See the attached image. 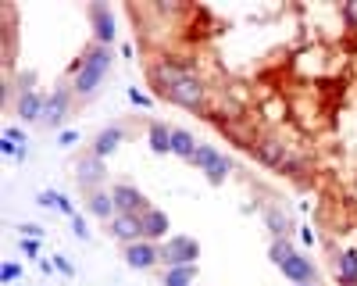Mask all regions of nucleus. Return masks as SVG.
Returning a JSON list of instances; mask_svg holds the SVG:
<instances>
[{
  "mask_svg": "<svg viewBox=\"0 0 357 286\" xmlns=\"http://www.w3.org/2000/svg\"><path fill=\"white\" fill-rule=\"evenodd\" d=\"M107 72H111V47L89 43L82 50V57L72 65V93L75 97H93Z\"/></svg>",
  "mask_w": 357,
  "mask_h": 286,
  "instance_id": "f257e3e1",
  "label": "nucleus"
},
{
  "mask_svg": "<svg viewBox=\"0 0 357 286\" xmlns=\"http://www.w3.org/2000/svg\"><path fill=\"white\" fill-rule=\"evenodd\" d=\"M158 97H168L172 104L186 107V111H204V107H207V86L190 72V75H183L175 86H168V90H165V93H158Z\"/></svg>",
  "mask_w": 357,
  "mask_h": 286,
  "instance_id": "f03ea898",
  "label": "nucleus"
},
{
  "mask_svg": "<svg viewBox=\"0 0 357 286\" xmlns=\"http://www.w3.org/2000/svg\"><path fill=\"white\" fill-rule=\"evenodd\" d=\"M190 165H193V168H200V172H204V179L211 183V186H222V183L229 179V168H232V165H229V158H222V154L211 147V143H200Z\"/></svg>",
  "mask_w": 357,
  "mask_h": 286,
  "instance_id": "7ed1b4c3",
  "label": "nucleus"
},
{
  "mask_svg": "<svg viewBox=\"0 0 357 286\" xmlns=\"http://www.w3.org/2000/svg\"><path fill=\"white\" fill-rule=\"evenodd\" d=\"M200 257V243L193 236H168L161 243V265L165 269H178V265H197Z\"/></svg>",
  "mask_w": 357,
  "mask_h": 286,
  "instance_id": "20e7f679",
  "label": "nucleus"
},
{
  "mask_svg": "<svg viewBox=\"0 0 357 286\" xmlns=\"http://www.w3.org/2000/svg\"><path fill=\"white\" fill-rule=\"evenodd\" d=\"M254 158H257L261 165H268V168L282 172L293 154H289V147H286L279 136H257V140H254Z\"/></svg>",
  "mask_w": 357,
  "mask_h": 286,
  "instance_id": "39448f33",
  "label": "nucleus"
},
{
  "mask_svg": "<svg viewBox=\"0 0 357 286\" xmlns=\"http://www.w3.org/2000/svg\"><path fill=\"white\" fill-rule=\"evenodd\" d=\"M111 197H114L118 215H136V218H143L146 211H151V200L143 197V190H136V186H129V183L111 186Z\"/></svg>",
  "mask_w": 357,
  "mask_h": 286,
  "instance_id": "423d86ee",
  "label": "nucleus"
},
{
  "mask_svg": "<svg viewBox=\"0 0 357 286\" xmlns=\"http://www.w3.org/2000/svg\"><path fill=\"white\" fill-rule=\"evenodd\" d=\"M122 254H126V265L136 269V272H146V269H158L161 265V247L151 243V240L129 243V247H122Z\"/></svg>",
  "mask_w": 357,
  "mask_h": 286,
  "instance_id": "0eeeda50",
  "label": "nucleus"
},
{
  "mask_svg": "<svg viewBox=\"0 0 357 286\" xmlns=\"http://www.w3.org/2000/svg\"><path fill=\"white\" fill-rule=\"evenodd\" d=\"M68 104H72V93H68V90H54V93L47 97V107H43L40 126H43V129H61L65 119H68Z\"/></svg>",
  "mask_w": 357,
  "mask_h": 286,
  "instance_id": "6e6552de",
  "label": "nucleus"
},
{
  "mask_svg": "<svg viewBox=\"0 0 357 286\" xmlns=\"http://www.w3.org/2000/svg\"><path fill=\"white\" fill-rule=\"evenodd\" d=\"M43 107H47V97L36 93L33 86H22L18 90V100H15V114L22 122H40L43 119Z\"/></svg>",
  "mask_w": 357,
  "mask_h": 286,
  "instance_id": "1a4fd4ad",
  "label": "nucleus"
},
{
  "mask_svg": "<svg viewBox=\"0 0 357 286\" xmlns=\"http://www.w3.org/2000/svg\"><path fill=\"white\" fill-rule=\"evenodd\" d=\"M107 233L122 243V247H129V243H139V240H143V222H139L136 215H114V218L107 222Z\"/></svg>",
  "mask_w": 357,
  "mask_h": 286,
  "instance_id": "9d476101",
  "label": "nucleus"
},
{
  "mask_svg": "<svg viewBox=\"0 0 357 286\" xmlns=\"http://www.w3.org/2000/svg\"><path fill=\"white\" fill-rule=\"evenodd\" d=\"M75 179H79V186H82L86 193L100 190V183H104V158H97V154H86V158L75 165Z\"/></svg>",
  "mask_w": 357,
  "mask_h": 286,
  "instance_id": "9b49d317",
  "label": "nucleus"
},
{
  "mask_svg": "<svg viewBox=\"0 0 357 286\" xmlns=\"http://www.w3.org/2000/svg\"><path fill=\"white\" fill-rule=\"evenodd\" d=\"M89 22H93V43H100V47H111L114 43V18H111V11L104 8V4H89Z\"/></svg>",
  "mask_w": 357,
  "mask_h": 286,
  "instance_id": "f8f14e48",
  "label": "nucleus"
},
{
  "mask_svg": "<svg viewBox=\"0 0 357 286\" xmlns=\"http://www.w3.org/2000/svg\"><path fill=\"white\" fill-rule=\"evenodd\" d=\"M279 272H282L293 286H296V283H318V269H314L311 257H304V254H293Z\"/></svg>",
  "mask_w": 357,
  "mask_h": 286,
  "instance_id": "ddd939ff",
  "label": "nucleus"
},
{
  "mask_svg": "<svg viewBox=\"0 0 357 286\" xmlns=\"http://www.w3.org/2000/svg\"><path fill=\"white\" fill-rule=\"evenodd\" d=\"M143 240H151V243H165L168 240V229H172V222H168V215L165 211H158V208H151V211H146L143 218Z\"/></svg>",
  "mask_w": 357,
  "mask_h": 286,
  "instance_id": "4468645a",
  "label": "nucleus"
},
{
  "mask_svg": "<svg viewBox=\"0 0 357 286\" xmlns=\"http://www.w3.org/2000/svg\"><path fill=\"white\" fill-rule=\"evenodd\" d=\"M122 140H126V129H122V126H107V129H100V133L93 136V151H89V154L107 158V154H114L118 147H122Z\"/></svg>",
  "mask_w": 357,
  "mask_h": 286,
  "instance_id": "2eb2a0df",
  "label": "nucleus"
},
{
  "mask_svg": "<svg viewBox=\"0 0 357 286\" xmlns=\"http://www.w3.org/2000/svg\"><path fill=\"white\" fill-rule=\"evenodd\" d=\"M86 208H89V215H97L100 222H111V218L118 215L111 190H93V193H86Z\"/></svg>",
  "mask_w": 357,
  "mask_h": 286,
  "instance_id": "dca6fc26",
  "label": "nucleus"
},
{
  "mask_svg": "<svg viewBox=\"0 0 357 286\" xmlns=\"http://www.w3.org/2000/svg\"><path fill=\"white\" fill-rule=\"evenodd\" d=\"M36 204H40V208H54V211H61V215H68V218L79 215L72 200H68L65 193H57V190H40V193H36Z\"/></svg>",
  "mask_w": 357,
  "mask_h": 286,
  "instance_id": "f3484780",
  "label": "nucleus"
},
{
  "mask_svg": "<svg viewBox=\"0 0 357 286\" xmlns=\"http://www.w3.org/2000/svg\"><path fill=\"white\" fill-rule=\"evenodd\" d=\"M197 147H200V143L193 140V133H186V129H172V154H175V158L193 161Z\"/></svg>",
  "mask_w": 357,
  "mask_h": 286,
  "instance_id": "a211bd4d",
  "label": "nucleus"
},
{
  "mask_svg": "<svg viewBox=\"0 0 357 286\" xmlns=\"http://www.w3.org/2000/svg\"><path fill=\"white\" fill-rule=\"evenodd\" d=\"M146 140H151V151L154 154H172V129L165 122H151L146 129Z\"/></svg>",
  "mask_w": 357,
  "mask_h": 286,
  "instance_id": "6ab92c4d",
  "label": "nucleus"
},
{
  "mask_svg": "<svg viewBox=\"0 0 357 286\" xmlns=\"http://www.w3.org/2000/svg\"><path fill=\"white\" fill-rule=\"evenodd\" d=\"M336 279L340 283H357V250H340L336 254Z\"/></svg>",
  "mask_w": 357,
  "mask_h": 286,
  "instance_id": "aec40b11",
  "label": "nucleus"
},
{
  "mask_svg": "<svg viewBox=\"0 0 357 286\" xmlns=\"http://www.w3.org/2000/svg\"><path fill=\"white\" fill-rule=\"evenodd\" d=\"M197 283V265H178V269H165L161 286H193Z\"/></svg>",
  "mask_w": 357,
  "mask_h": 286,
  "instance_id": "412c9836",
  "label": "nucleus"
},
{
  "mask_svg": "<svg viewBox=\"0 0 357 286\" xmlns=\"http://www.w3.org/2000/svg\"><path fill=\"white\" fill-rule=\"evenodd\" d=\"M293 254H296V250H293V243H289L286 236H282V240H272V247H268V257H272V265H275V269H282Z\"/></svg>",
  "mask_w": 357,
  "mask_h": 286,
  "instance_id": "4be33fe9",
  "label": "nucleus"
},
{
  "mask_svg": "<svg viewBox=\"0 0 357 286\" xmlns=\"http://www.w3.org/2000/svg\"><path fill=\"white\" fill-rule=\"evenodd\" d=\"M264 222H268V229H272L275 240H282V236L289 233V222H286V215H279V211H264Z\"/></svg>",
  "mask_w": 357,
  "mask_h": 286,
  "instance_id": "5701e85b",
  "label": "nucleus"
},
{
  "mask_svg": "<svg viewBox=\"0 0 357 286\" xmlns=\"http://www.w3.org/2000/svg\"><path fill=\"white\" fill-rule=\"evenodd\" d=\"M22 279V265L18 262H4V269H0V283H15Z\"/></svg>",
  "mask_w": 357,
  "mask_h": 286,
  "instance_id": "b1692460",
  "label": "nucleus"
},
{
  "mask_svg": "<svg viewBox=\"0 0 357 286\" xmlns=\"http://www.w3.org/2000/svg\"><path fill=\"white\" fill-rule=\"evenodd\" d=\"M43 233H47V229L36 225V222H22V225H18V236H29V240H40Z\"/></svg>",
  "mask_w": 357,
  "mask_h": 286,
  "instance_id": "393cba45",
  "label": "nucleus"
},
{
  "mask_svg": "<svg viewBox=\"0 0 357 286\" xmlns=\"http://www.w3.org/2000/svg\"><path fill=\"white\" fill-rule=\"evenodd\" d=\"M340 15H343V22H347L350 29H357V0H347V4L340 8Z\"/></svg>",
  "mask_w": 357,
  "mask_h": 286,
  "instance_id": "a878e982",
  "label": "nucleus"
},
{
  "mask_svg": "<svg viewBox=\"0 0 357 286\" xmlns=\"http://www.w3.org/2000/svg\"><path fill=\"white\" fill-rule=\"evenodd\" d=\"M75 143H79V133L75 129H61V133H57V147H75Z\"/></svg>",
  "mask_w": 357,
  "mask_h": 286,
  "instance_id": "bb28decb",
  "label": "nucleus"
},
{
  "mask_svg": "<svg viewBox=\"0 0 357 286\" xmlns=\"http://www.w3.org/2000/svg\"><path fill=\"white\" fill-rule=\"evenodd\" d=\"M129 100H132L136 107H151V104H154V97H151V93H143V90H136V86L129 90Z\"/></svg>",
  "mask_w": 357,
  "mask_h": 286,
  "instance_id": "cd10ccee",
  "label": "nucleus"
},
{
  "mask_svg": "<svg viewBox=\"0 0 357 286\" xmlns=\"http://www.w3.org/2000/svg\"><path fill=\"white\" fill-rule=\"evenodd\" d=\"M18 247H22V254H25V257H36V254H40V240H29V236H18Z\"/></svg>",
  "mask_w": 357,
  "mask_h": 286,
  "instance_id": "c85d7f7f",
  "label": "nucleus"
},
{
  "mask_svg": "<svg viewBox=\"0 0 357 286\" xmlns=\"http://www.w3.org/2000/svg\"><path fill=\"white\" fill-rule=\"evenodd\" d=\"M54 269H57V272H61V276H68V279L75 276V265L68 262V257H65V254H57V257H54Z\"/></svg>",
  "mask_w": 357,
  "mask_h": 286,
  "instance_id": "c756f323",
  "label": "nucleus"
},
{
  "mask_svg": "<svg viewBox=\"0 0 357 286\" xmlns=\"http://www.w3.org/2000/svg\"><path fill=\"white\" fill-rule=\"evenodd\" d=\"M4 140H11L15 147H25V143H29V140H25V133H22V129H15V126H11V129H4Z\"/></svg>",
  "mask_w": 357,
  "mask_h": 286,
  "instance_id": "7c9ffc66",
  "label": "nucleus"
},
{
  "mask_svg": "<svg viewBox=\"0 0 357 286\" xmlns=\"http://www.w3.org/2000/svg\"><path fill=\"white\" fill-rule=\"evenodd\" d=\"M72 233H75V236H79V240H89V229H86V222H82V218H79V215H75V218H72Z\"/></svg>",
  "mask_w": 357,
  "mask_h": 286,
  "instance_id": "2f4dec72",
  "label": "nucleus"
},
{
  "mask_svg": "<svg viewBox=\"0 0 357 286\" xmlns=\"http://www.w3.org/2000/svg\"><path fill=\"white\" fill-rule=\"evenodd\" d=\"M0 151H4V154H11V158H18V151H22V147H15L11 140H4V143H0Z\"/></svg>",
  "mask_w": 357,
  "mask_h": 286,
  "instance_id": "473e14b6",
  "label": "nucleus"
},
{
  "mask_svg": "<svg viewBox=\"0 0 357 286\" xmlns=\"http://www.w3.org/2000/svg\"><path fill=\"white\" fill-rule=\"evenodd\" d=\"M301 240L311 247V243H314V229H307V225H304V229H301Z\"/></svg>",
  "mask_w": 357,
  "mask_h": 286,
  "instance_id": "72a5a7b5",
  "label": "nucleus"
},
{
  "mask_svg": "<svg viewBox=\"0 0 357 286\" xmlns=\"http://www.w3.org/2000/svg\"><path fill=\"white\" fill-rule=\"evenodd\" d=\"M36 269H40L43 276H50V272H54V262H43V257H40V262H36Z\"/></svg>",
  "mask_w": 357,
  "mask_h": 286,
  "instance_id": "f704fd0d",
  "label": "nucleus"
},
{
  "mask_svg": "<svg viewBox=\"0 0 357 286\" xmlns=\"http://www.w3.org/2000/svg\"><path fill=\"white\" fill-rule=\"evenodd\" d=\"M296 286H318V283H296Z\"/></svg>",
  "mask_w": 357,
  "mask_h": 286,
  "instance_id": "c9c22d12",
  "label": "nucleus"
},
{
  "mask_svg": "<svg viewBox=\"0 0 357 286\" xmlns=\"http://www.w3.org/2000/svg\"><path fill=\"white\" fill-rule=\"evenodd\" d=\"M340 286H357V283H340Z\"/></svg>",
  "mask_w": 357,
  "mask_h": 286,
  "instance_id": "e433bc0d",
  "label": "nucleus"
}]
</instances>
